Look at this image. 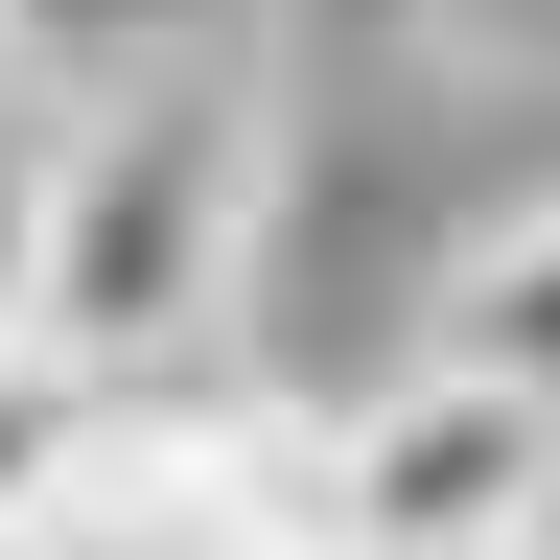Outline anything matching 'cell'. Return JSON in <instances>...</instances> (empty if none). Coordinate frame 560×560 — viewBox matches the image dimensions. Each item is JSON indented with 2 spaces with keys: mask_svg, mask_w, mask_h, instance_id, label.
I'll return each mask as SVG.
<instances>
[{
  "mask_svg": "<svg viewBox=\"0 0 560 560\" xmlns=\"http://www.w3.org/2000/svg\"><path fill=\"white\" fill-rule=\"evenodd\" d=\"M187 47H234V0H24L47 117H70V94H117V70H187Z\"/></svg>",
  "mask_w": 560,
  "mask_h": 560,
  "instance_id": "4",
  "label": "cell"
},
{
  "mask_svg": "<svg viewBox=\"0 0 560 560\" xmlns=\"http://www.w3.org/2000/svg\"><path fill=\"white\" fill-rule=\"evenodd\" d=\"M420 350H467V374H537V397H560V187H514V210H467V234H444Z\"/></svg>",
  "mask_w": 560,
  "mask_h": 560,
  "instance_id": "3",
  "label": "cell"
},
{
  "mask_svg": "<svg viewBox=\"0 0 560 560\" xmlns=\"http://www.w3.org/2000/svg\"><path fill=\"white\" fill-rule=\"evenodd\" d=\"M24 117H47V70H24V0H0V140H24Z\"/></svg>",
  "mask_w": 560,
  "mask_h": 560,
  "instance_id": "6",
  "label": "cell"
},
{
  "mask_svg": "<svg viewBox=\"0 0 560 560\" xmlns=\"http://www.w3.org/2000/svg\"><path fill=\"white\" fill-rule=\"evenodd\" d=\"M327 467H350V560H560V397L537 374L397 350Z\"/></svg>",
  "mask_w": 560,
  "mask_h": 560,
  "instance_id": "2",
  "label": "cell"
},
{
  "mask_svg": "<svg viewBox=\"0 0 560 560\" xmlns=\"http://www.w3.org/2000/svg\"><path fill=\"white\" fill-rule=\"evenodd\" d=\"M24 304H47V117L0 140V350H24Z\"/></svg>",
  "mask_w": 560,
  "mask_h": 560,
  "instance_id": "5",
  "label": "cell"
},
{
  "mask_svg": "<svg viewBox=\"0 0 560 560\" xmlns=\"http://www.w3.org/2000/svg\"><path fill=\"white\" fill-rule=\"evenodd\" d=\"M257 210H280V94H257V47H187V70L70 94V117H47V304H24V350L94 374V397L234 374Z\"/></svg>",
  "mask_w": 560,
  "mask_h": 560,
  "instance_id": "1",
  "label": "cell"
}]
</instances>
